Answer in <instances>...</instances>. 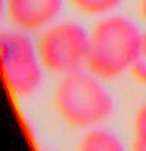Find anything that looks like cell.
Returning <instances> with one entry per match:
<instances>
[{
  "label": "cell",
  "mask_w": 146,
  "mask_h": 151,
  "mask_svg": "<svg viewBox=\"0 0 146 151\" xmlns=\"http://www.w3.org/2000/svg\"><path fill=\"white\" fill-rule=\"evenodd\" d=\"M91 71L61 76L54 91V106L66 124L79 129L97 127L113 115L115 101Z\"/></svg>",
  "instance_id": "6da1fadb"
},
{
  "label": "cell",
  "mask_w": 146,
  "mask_h": 151,
  "mask_svg": "<svg viewBox=\"0 0 146 151\" xmlns=\"http://www.w3.org/2000/svg\"><path fill=\"white\" fill-rule=\"evenodd\" d=\"M141 35L135 22L124 16H104L89 33L87 68L102 80H112L130 71Z\"/></svg>",
  "instance_id": "7a4b0ae2"
},
{
  "label": "cell",
  "mask_w": 146,
  "mask_h": 151,
  "mask_svg": "<svg viewBox=\"0 0 146 151\" xmlns=\"http://www.w3.org/2000/svg\"><path fill=\"white\" fill-rule=\"evenodd\" d=\"M0 71L8 90L17 98L35 94L42 85V66L36 42L27 32H0Z\"/></svg>",
  "instance_id": "3957f363"
},
{
  "label": "cell",
  "mask_w": 146,
  "mask_h": 151,
  "mask_svg": "<svg viewBox=\"0 0 146 151\" xmlns=\"http://www.w3.org/2000/svg\"><path fill=\"white\" fill-rule=\"evenodd\" d=\"M36 46L44 69L66 76L87 66L89 33L75 21H60L41 32Z\"/></svg>",
  "instance_id": "277c9868"
},
{
  "label": "cell",
  "mask_w": 146,
  "mask_h": 151,
  "mask_svg": "<svg viewBox=\"0 0 146 151\" xmlns=\"http://www.w3.org/2000/svg\"><path fill=\"white\" fill-rule=\"evenodd\" d=\"M61 9L63 0H6L5 16L13 28L31 33L57 22Z\"/></svg>",
  "instance_id": "5b68a950"
},
{
  "label": "cell",
  "mask_w": 146,
  "mask_h": 151,
  "mask_svg": "<svg viewBox=\"0 0 146 151\" xmlns=\"http://www.w3.org/2000/svg\"><path fill=\"white\" fill-rule=\"evenodd\" d=\"M77 151H127L124 143L112 131L91 127L82 137Z\"/></svg>",
  "instance_id": "8992f818"
},
{
  "label": "cell",
  "mask_w": 146,
  "mask_h": 151,
  "mask_svg": "<svg viewBox=\"0 0 146 151\" xmlns=\"http://www.w3.org/2000/svg\"><path fill=\"white\" fill-rule=\"evenodd\" d=\"M69 3L87 16H107L122 3V0H69Z\"/></svg>",
  "instance_id": "52a82bcc"
},
{
  "label": "cell",
  "mask_w": 146,
  "mask_h": 151,
  "mask_svg": "<svg viewBox=\"0 0 146 151\" xmlns=\"http://www.w3.org/2000/svg\"><path fill=\"white\" fill-rule=\"evenodd\" d=\"M130 73L138 83L146 85V33L141 35L138 50H137L134 63L130 66Z\"/></svg>",
  "instance_id": "ba28073f"
},
{
  "label": "cell",
  "mask_w": 146,
  "mask_h": 151,
  "mask_svg": "<svg viewBox=\"0 0 146 151\" xmlns=\"http://www.w3.org/2000/svg\"><path fill=\"white\" fill-rule=\"evenodd\" d=\"M134 131H135V140L146 145V104H143L135 113Z\"/></svg>",
  "instance_id": "9c48e42d"
},
{
  "label": "cell",
  "mask_w": 146,
  "mask_h": 151,
  "mask_svg": "<svg viewBox=\"0 0 146 151\" xmlns=\"http://www.w3.org/2000/svg\"><path fill=\"white\" fill-rule=\"evenodd\" d=\"M132 151H146V145L140 143V142H134V146H132Z\"/></svg>",
  "instance_id": "30bf717a"
},
{
  "label": "cell",
  "mask_w": 146,
  "mask_h": 151,
  "mask_svg": "<svg viewBox=\"0 0 146 151\" xmlns=\"http://www.w3.org/2000/svg\"><path fill=\"white\" fill-rule=\"evenodd\" d=\"M138 9H140V14H141V17H143V19H146V0H140Z\"/></svg>",
  "instance_id": "8fae6325"
},
{
  "label": "cell",
  "mask_w": 146,
  "mask_h": 151,
  "mask_svg": "<svg viewBox=\"0 0 146 151\" xmlns=\"http://www.w3.org/2000/svg\"><path fill=\"white\" fill-rule=\"evenodd\" d=\"M5 8H6V0H0V19L5 16Z\"/></svg>",
  "instance_id": "7c38bea8"
}]
</instances>
